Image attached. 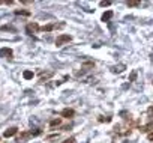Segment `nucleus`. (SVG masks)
Returning a JSON list of instances; mask_svg holds the SVG:
<instances>
[{"label": "nucleus", "mask_w": 153, "mask_h": 143, "mask_svg": "<svg viewBox=\"0 0 153 143\" xmlns=\"http://www.w3.org/2000/svg\"><path fill=\"white\" fill-rule=\"evenodd\" d=\"M113 121V118H111V116H107V118H105V116H99V118H98V122H101V123H104V122H111Z\"/></svg>", "instance_id": "obj_10"}, {"label": "nucleus", "mask_w": 153, "mask_h": 143, "mask_svg": "<svg viewBox=\"0 0 153 143\" xmlns=\"http://www.w3.org/2000/svg\"><path fill=\"white\" fill-rule=\"evenodd\" d=\"M72 41V36L71 35H66V33H62V35H59L57 36V39H56V45L57 47H62V45L65 44H68Z\"/></svg>", "instance_id": "obj_1"}, {"label": "nucleus", "mask_w": 153, "mask_h": 143, "mask_svg": "<svg viewBox=\"0 0 153 143\" xmlns=\"http://www.w3.org/2000/svg\"><path fill=\"white\" fill-rule=\"evenodd\" d=\"M39 29H41V27H39L38 23H29L27 26H26V32H27L29 35H36L38 32H41Z\"/></svg>", "instance_id": "obj_2"}, {"label": "nucleus", "mask_w": 153, "mask_h": 143, "mask_svg": "<svg viewBox=\"0 0 153 143\" xmlns=\"http://www.w3.org/2000/svg\"><path fill=\"white\" fill-rule=\"evenodd\" d=\"M0 54H2V56H6L8 59H12V50L8 48V47H5V48L0 50Z\"/></svg>", "instance_id": "obj_7"}, {"label": "nucleus", "mask_w": 153, "mask_h": 143, "mask_svg": "<svg viewBox=\"0 0 153 143\" xmlns=\"http://www.w3.org/2000/svg\"><path fill=\"white\" fill-rule=\"evenodd\" d=\"M128 6L129 8H135V6H140V2L138 0H131V2H128Z\"/></svg>", "instance_id": "obj_14"}, {"label": "nucleus", "mask_w": 153, "mask_h": 143, "mask_svg": "<svg viewBox=\"0 0 153 143\" xmlns=\"http://www.w3.org/2000/svg\"><path fill=\"white\" fill-rule=\"evenodd\" d=\"M123 69H125V65H120V66H114V68H113L114 73H122Z\"/></svg>", "instance_id": "obj_15"}, {"label": "nucleus", "mask_w": 153, "mask_h": 143, "mask_svg": "<svg viewBox=\"0 0 153 143\" xmlns=\"http://www.w3.org/2000/svg\"><path fill=\"white\" fill-rule=\"evenodd\" d=\"M113 15H114V14H113V11H107V12H104V14H102L101 20L102 21H110L111 18H113Z\"/></svg>", "instance_id": "obj_8"}, {"label": "nucleus", "mask_w": 153, "mask_h": 143, "mask_svg": "<svg viewBox=\"0 0 153 143\" xmlns=\"http://www.w3.org/2000/svg\"><path fill=\"white\" fill-rule=\"evenodd\" d=\"M147 139H149V140H150V142H153V131H152V133H149V134H147Z\"/></svg>", "instance_id": "obj_22"}, {"label": "nucleus", "mask_w": 153, "mask_h": 143, "mask_svg": "<svg viewBox=\"0 0 153 143\" xmlns=\"http://www.w3.org/2000/svg\"><path fill=\"white\" fill-rule=\"evenodd\" d=\"M23 77H24L26 80H32V79H33V73H32V71H24Z\"/></svg>", "instance_id": "obj_12"}, {"label": "nucleus", "mask_w": 153, "mask_h": 143, "mask_svg": "<svg viewBox=\"0 0 153 143\" xmlns=\"http://www.w3.org/2000/svg\"><path fill=\"white\" fill-rule=\"evenodd\" d=\"M62 125V118H54L50 121V128H56V127H60Z\"/></svg>", "instance_id": "obj_6"}, {"label": "nucleus", "mask_w": 153, "mask_h": 143, "mask_svg": "<svg viewBox=\"0 0 153 143\" xmlns=\"http://www.w3.org/2000/svg\"><path fill=\"white\" fill-rule=\"evenodd\" d=\"M140 131L141 133H152L153 131V121H149V123L140 127Z\"/></svg>", "instance_id": "obj_5"}, {"label": "nucleus", "mask_w": 153, "mask_h": 143, "mask_svg": "<svg viewBox=\"0 0 153 143\" xmlns=\"http://www.w3.org/2000/svg\"><path fill=\"white\" fill-rule=\"evenodd\" d=\"M41 75H42V77H41V81H44V74H41ZM51 75H53V73H50L48 75H45V79H47V77H51Z\"/></svg>", "instance_id": "obj_23"}, {"label": "nucleus", "mask_w": 153, "mask_h": 143, "mask_svg": "<svg viewBox=\"0 0 153 143\" xmlns=\"http://www.w3.org/2000/svg\"><path fill=\"white\" fill-rule=\"evenodd\" d=\"M29 134H30V137H36V136H41L42 134V129H35V131H29Z\"/></svg>", "instance_id": "obj_13"}, {"label": "nucleus", "mask_w": 153, "mask_h": 143, "mask_svg": "<svg viewBox=\"0 0 153 143\" xmlns=\"http://www.w3.org/2000/svg\"><path fill=\"white\" fill-rule=\"evenodd\" d=\"M99 5H101V6H110V5H111V2H101Z\"/></svg>", "instance_id": "obj_21"}, {"label": "nucleus", "mask_w": 153, "mask_h": 143, "mask_svg": "<svg viewBox=\"0 0 153 143\" xmlns=\"http://www.w3.org/2000/svg\"><path fill=\"white\" fill-rule=\"evenodd\" d=\"M17 133H18V128H17V127H11V128H8V129H6V131L3 133V137H6V139L14 137Z\"/></svg>", "instance_id": "obj_4"}, {"label": "nucleus", "mask_w": 153, "mask_h": 143, "mask_svg": "<svg viewBox=\"0 0 153 143\" xmlns=\"http://www.w3.org/2000/svg\"><path fill=\"white\" fill-rule=\"evenodd\" d=\"M62 143H75V137H69V139H66V140L62 142Z\"/></svg>", "instance_id": "obj_19"}, {"label": "nucleus", "mask_w": 153, "mask_h": 143, "mask_svg": "<svg viewBox=\"0 0 153 143\" xmlns=\"http://www.w3.org/2000/svg\"><path fill=\"white\" fill-rule=\"evenodd\" d=\"M56 29V24H47V26H42L39 30H42V32H51V30H54Z\"/></svg>", "instance_id": "obj_9"}, {"label": "nucleus", "mask_w": 153, "mask_h": 143, "mask_svg": "<svg viewBox=\"0 0 153 143\" xmlns=\"http://www.w3.org/2000/svg\"><path fill=\"white\" fill-rule=\"evenodd\" d=\"M60 116L62 118H65V119H71V118H74L75 116V110L74 108H63L62 112H60Z\"/></svg>", "instance_id": "obj_3"}, {"label": "nucleus", "mask_w": 153, "mask_h": 143, "mask_svg": "<svg viewBox=\"0 0 153 143\" xmlns=\"http://www.w3.org/2000/svg\"><path fill=\"white\" fill-rule=\"evenodd\" d=\"M15 14H17V15H30V12H29V11H18V9H17Z\"/></svg>", "instance_id": "obj_16"}, {"label": "nucleus", "mask_w": 153, "mask_h": 143, "mask_svg": "<svg viewBox=\"0 0 153 143\" xmlns=\"http://www.w3.org/2000/svg\"><path fill=\"white\" fill-rule=\"evenodd\" d=\"M59 139V134H54V136H50V137H47V140H56Z\"/></svg>", "instance_id": "obj_20"}, {"label": "nucleus", "mask_w": 153, "mask_h": 143, "mask_svg": "<svg viewBox=\"0 0 153 143\" xmlns=\"http://www.w3.org/2000/svg\"><path fill=\"white\" fill-rule=\"evenodd\" d=\"M135 79H137V71H134V73L131 74V77H129V81H135Z\"/></svg>", "instance_id": "obj_18"}, {"label": "nucleus", "mask_w": 153, "mask_h": 143, "mask_svg": "<svg viewBox=\"0 0 153 143\" xmlns=\"http://www.w3.org/2000/svg\"><path fill=\"white\" fill-rule=\"evenodd\" d=\"M89 68H95V62H84L83 63V69L87 71Z\"/></svg>", "instance_id": "obj_11"}, {"label": "nucleus", "mask_w": 153, "mask_h": 143, "mask_svg": "<svg viewBox=\"0 0 153 143\" xmlns=\"http://www.w3.org/2000/svg\"><path fill=\"white\" fill-rule=\"evenodd\" d=\"M27 137H30L29 131H24V133H21V136H20V139H27Z\"/></svg>", "instance_id": "obj_17"}]
</instances>
